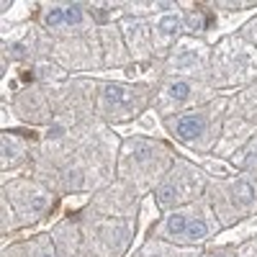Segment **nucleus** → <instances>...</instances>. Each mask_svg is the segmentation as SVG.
I'll return each mask as SVG.
<instances>
[{
    "mask_svg": "<svg viewBox=\"0 0 257 257\" xmlns=\"http://www.w3.org/2000/svg\"><path fill=\"white\" fill-rule=\"evenodd\" d=\"M203 196L208 198L221 231L257 213V180L242 173L231 178H208Z\"/></svg>",
    "mask_w": 257,
    "mask_h": 257,
    "instance_id": "7",
    "label": "nucleus"
},
{
    "mask_svg": "<svg viewBox=\"0 0 257 257\" xmlns=\"http://www.w3.org/2000/svg\"><path fill=\"white\" fill-rule=\"evenodd\" d=\"M121 149V137L111 126L98 121L93 134L85 139L64 165L44 183L57 196H93L116 180V160Z\"/></svg>",
    "mask_w": 257,
    "mask_h": 257,
    "instance_id": "1",
    "label": "nucleus"
},
{
    "mask_svg": "<svg viewBox=\"0 0 257 257\" xmlns=\"http://www.w3.org/2000/svg\"><path fill=\"white\" fill-rule=\"evenodd\" d=\"M229 105L237 111L244 121H249L252 126H257V82L247 85V88L231 93V100Z\"/></svg>",
    "mask_w": 257,
    "mask_h": 257,
    "instance_id": "25",
    "label": "nucleus"
},
{
    "mask_svg": "<svg viewBox=\"0 0 257 257\" xmlns=\"http://www.w3.org/2000/svg\"><path fill=\"white\" fill-rule=\"evenodd\" d=\"M206 183H208V175L193 160L178 155L175 165L170 167V173L162 178V183L155 188L152 196H155L160 211L167 213V211H175L180 206L196 203L198 198H203Z\"/></svg>",
    "mask_w": 257,
    "mask_h": 257,
    "instance_id": "9",
    "label": "nucleus"
},
{
    "mask_svg": "<svg viewBox=\"0 0 257 257\" xmlns=\"http://www.w3.org/2000/svg\"><path fill=\"white\" fill-rule=\"evenodd\" d=\"M3 257H29L26 252V242L21 239V242H13V244H3Z\"/></svg>",
    "mask_w": 257,
    "mask_h": 257,
    "instance_id": "32",
    "label": "nucleus"
},
{
    "mask_svg": "<svg viewBox=\"0 0 257 257\" xmlns=\"http://www.w3.org/2000/svg\"><path fill=\"white\" fill-rule=\"evenodd\" d=\"M52 237L57 244V254L59 257H93L85 242V234L75 219V213H70L67 219H59L52 226Z\"/></svg>",
    "mask_w": 257,
    "mask_h": 257,
    "instance_id": "21",
    "label": "nucleus"
},
{
    "mask_svg": "<svg viewBox=\"0 0 257 257\" xmlns=\"http://www.w3.org/2000/svg\"><path fill=\"white\" fill-rule=\"evenodd\" d=\"M75 219L85 234L93 257H128L137 239V219L103 216L90 208L75 211Z\"/></svg>",
    "mask_w": 257,
    "mask_h": 257,
    "instance_id": "8",
    "label": "nucleus"
},
{
    "mask_svg": "<svg viewBox=\"0 0 257 257\" xmlns=\"http://www.w3.org/2000/svg\"><path fill=\"white\" fill-rule=\"evenodd\" d=\"M31 72H34V77H36V82L39 85H59V82H64V80H70V72L62 67V64H57L54 59H41V62H36V64H31Z\"/></svg>",
    "mask_w": 257,
    "mask_h": 257,
    "instance_id": "27",
    "label": "nucleus"
},
{
    "mask_svg": "<svg viewBox=\"0 0 257 257\" xmlns=\"http://www.w3.org/2000/svg\"><path fill=\"white\" fill-rule=\"evenodd\" d=\"M201 257H237V252H234V247H226V244H206Z\"/></svg>",
    "mask_w": 257,
    "mask_h": 257,
    "instance_id": "31",
    "label": "nucleus"
},
{
    "mask_svg": "<svg viewBox=\"0 0 257 257\" xmlns=\"http://www.w3.org/2000/svg\"><path fill=\"white\" fill-rule=\"evenodd\" d=\"M206 247H178L173 242H165L157 237H149L137 249L128 252V257H201Z\"/></svg>",
    "mask_w": 257,
    "mask_h": 257,
    "instance_id": "23",
    "label": "nucleus"
},
{
    "mask_svg": "<svg viewBox=\"0 0 257 257\" xmlns=\"http://www.w3.org/2000/svg\"><path fill=\"white\" fill-rule=\"evenodd\" d=\"M219 231H221V226H219L216 216H213L208 198L203 196L196 203H188L175 211L162 213L160 221L149 231V237L173 242L178 247H206Z\"/></svg>",
    "mask_w": 257,
    "mask_h": 257,
    "instance_id": "5",
    "label": "nucleus"
},
{
    "mask_svg": "<svg viewBox=\"0 0 257 257\" xmlns=\"http://www.w3.org/2000/svg\"><path fill=\"white\" fill-rule=\"evenodd\" d=\"M211 44L201 36H183L173 52L162 62V75L173 77H190V80H203L211 77Z\"/></svg>",
    "mask_w": 257,
    "mask_h": 257,
    "instance_id": "14",
    "label": "nucleus"
},
{
    "mask_svg": "<svg viewBox=\"0 0 257 257\" xmlns=\"http://www.w3.org/2000/svg\"><path fill=\"white\" fill-rule=\"evenodd\" d=\"M98 36H100L103 67H108V70H128V67H132L134 59H132V54H128V49L123 44L118 21H116V24L98 26Z\"/></svg>",
    "mask_w": 257,
    "mask_h": 257,
    "instance_id": "22",
    "label": "nucleus"
},
{
    "mask_svg": "<svg viewBox=\"0 0 257 257\" xmlns=\"http://www.w3.org/2000/svg\"><path fill=\"white\" fill-rule=\"evenodd\" d=\"M211 88L216 93L231 95L257 82V49L239 34L219 39L211 49Z\"/></svg>",
    "mask_w": 257,
    "mask_h": 257,
    "instance_id": "4",
    "label": "nucleus"
},
{
    "mask_svg": "<svg viewBox=\"0 0 257 257\" xmlns=\"http://www.w3.org/2000/svg\"><path fill=\"white\" fill-rule=\"evenodd\" d=\"M0 231L3 234H11V231H16V229H21V219H18V213L13 211V206L0 196Z\"/></svg>",
    "mask_w": 257,
    "mask_h": 257,
    "instance_id": "29",
    "label": "nucleus"
},
{
    "mask_svg": "<svg viewBox=\"0 0 257 257\" xmlns=\"http://www.w3.org/2000/svg\"><path fill=\"white\" fill-rule=\"evenodd\" d=\"M3 198L18 213L21 226H34L54 213L59 196L34 175H16L11 180H3Z\"/></svg>",
    "mask_w": 257,
    "mask_h": 257,
    "instance_id": "11",
    "label": "nucleus"
},
{
    "mask_svg": "<svg viewBox=\"0 0 257 257\" xmlns=\"http://www.w3.org/2000/svg\"><path fill=\"white\" fill-rule=\"evenodd\" d=\"M229 100L231 95L219 93L213 100L203 105L162 118L167 139L175 144L178 155H213V149L221 139Z\"/></svg>",
    "mask_w": 257,
    "mask_h": 257,
    "instance_id": "3",
    "label": "nucleus"
},
{
    "mask_svg": "<svg viewBox=\"0 0 257 257\" xmlns=\"http://www.w3.org/2000/svg\"><path fill=\"white\" fill-rule=\"evenodd\" d=\"M237 34H239L242 39H247L249 44H252V47L257 49V13H254V16H252V18L247 21V24H244V26H242V29H239Z\"/></svg>",
    "mask_w": 257,
    "mask_h": 257,
    "instance_id": "30",
    "label": "nucleus"
},
{
    "mask_svg": "<svg viewBox=\"0 0 257 257\" xmlns=\"http://www.w3.org/2000/svg\"><path fill=\"white\" fill-rule=\"evenodd\" d=\"M247 239H257V213L244 221H239L237 226H231V229H224L219 231L216 237H213L208 244H226V247H237Z\"/></svg>",
    "mask_w": 257,
    "mask_h": 257,
    "instance_id": "24",
    "label": "nucleus"
},
{
    "mask_svg": "<svg viewBox=\"0 0 257 257\" xmlns=\"http://www.w3.org/2000/svg\"><path fill=\"white\" fill-rule=\"evenodd\" d=\"M152 85L128 80H100L95 93V118L105 126H126L152 108Z\"/></svg>",
    "mask_w": 257,
    "mask_h": 257,
    "instance_id": "6",
    "label": "nucleus"
},
{
    "mask_svg": "<svg viewBox=\"0 0 257 257\" xmlns=\"http://www.w3.org/2000/svg\"><path fill=\"white\" fill-rule=\"evenodd\" d=\"M229 162L234 165V170H237V173L249 175V178H257V128H254V134L249 137V142H247Z\"/></svg>",
    "mask_w": 257,
    "mask_h": 257,
    "instance_id": "26",
    "label": "nucleus"
},
{
    "mask_svg": "<svg viewBox=\"0 0 257 257\" xmlns=\"http://www.w3.org/2000/svg\"><path fill=\"white\" fill-rule=\"evenodd\" d=\"M234 252H237V257H257V239H247V242L237 244Z\"/></svg>",
    "mask_w": 257,
    "mask_h": 257,
    "instance_id": "33",
    "label": "nucleus"
},
{
    "mask_svg": "<svg viewBox=\"0 0 257 257\" xmlns=\"http://www.w3.org/2000/svg\"><path fill=\"white\" fill-rule=\"evenodd\" d=\"M139 203H142V196L121 180H113L111 185H105L103 190L93 193L88 206L95 213H103V216H121V219H137L139 213Z\"/></svg>",
    "mask_w": 257,
    "mask_h": 257,
    "instance_id": "16",
    "label": "nucleus"
},
{
    "mask_svg": "<svg viewBox=\"0 0 257 257\" xmlns=\"http://www.w3.org/2000/svg\"><path fill=\"white\" fill-rule=\"evenodd\" d=\"M254 180H257V178H254Z\"/></svg>",
    "mask_w": 257,
    "mask_h": 257,
    "instance_id": "34",
    "label": "nucleus"
},
{
    "mask_svg": "<svg viewBox=\"0 0 257 257\" xmlns=\"http://www.w3.org/2000/svg\"><path fill=\"white\" fill-rule=\"evenodd\" d=\"M118 29L123 36V44L132 54L134 64H147L155 62L152 52V31H149V18H137V16H123L118 21Z\"/></svg>",
    "mask_w": 257,
    "mask_h": 257,
    "instance_id": "18",
    "label": "nucleus"
},
{
    "mask_svg": "<svg viewBox=\"0 0 257 257\" xmlns=\"http://www.w3.org/2000/svg\"><path fill=\"white\" fill-rule=\"evenodd\" d=\"M254 128H257V126H252L249 121H244V118L229 105V108H226V118H224V128H221V139H219L216 149H213V157L231 160V157L249 142V137L254 134Z\"/></svg>",
    "mask_w": 257,
    "mask_h": 257,
    "instance_id": "20",
    "label": "nucleus"
},
{
    "mask_svg": "<svg viewBox=\"0 0 257 257\" xmlns=\"http://www.w3.org/2000/svg\"><path fill=\"white\" fill-rule=\"evenodd\" d=\"M26 242V252L29 257H59L57 254V244H54V237L52 231H41V234H34V237L24 239Z\"/></svg>",
    "mask_w": 257,
    "mask_h": 257,
    "instance_id": "28",
    "label": "nucleus"
},
{
    "mask_svg": "<svg viewBox=\"0 0 257 257\" xmlns=\"http://www.w3.org/2000/svg\"><path fill=\"white\" fill-rule=\"evenodd\" d=\"M52 39H54L52 59L62 64L67 72H93L103 67L98 26L67 29V31L52 34Z\"/></svg>",
    "mask_w": 257,
    "mask_h": 257,
    "instance_id": "10",
    "label": "nucleus"
},
{
    "mask_svg": "<svg viewBox=\"0 0 257 257\" xmlns=\"http://www.w3.org/2000/svg\"><path fill=\"white\" fill-rule=\"evenodd\" d=\"M149 31H152V52L155 62H165L173 47L185 36L183 26V11H167V13H155L149 18Z\"/></svg>",
    "mask_w": 257,
    "mask_h": 257,
    "instance_id": "17",
    "label": "nucleus"
},
{
    "mask_svg": "<svg viewBox=\"0 0 257 257\" xmlns=\"http://www.w3.org/2000/svg\"><path fill=\"white\" fill-rule=\"evenodd\" d=\"M216 95L219 93L211 88V82L162 75L155 85V93H152V111L160 113V118H167V116L196 108V105H203V103L213 100Z\"/></svg>",
    "mask_w": 257,
    "mask_h": 257,
    "instance_id": "12",
    "label": "nucleus"
},
{
    "mask_svg": "<svg viewBox=\"0 0 257 257\" xmlns=\"http://www.w3.org/2000/svg\"><path fill=\"white\" fill-rule=\"evenodd\" d=\"M34 144H36V137L3 132V137H0V167H3L6 175H8V170H11V178H16L18 170H24V167L31 170Z\"/></svg>",
    "mask_w": 257,
    "mask_h": 257,
    "instance_id": "19",
    "label": "nucleus"
},
{
    "mask_svg": "<svg viewBox=\"0 0 257 257\" xmlns=\"http://www.w3.org/2000/svg\"><path fill=\"white\" fill-rule=\"evenodd\" d=\"M175 147L152 137H126L121 139L116 160V180L132 185L139 196H149L162 183V178L175 165Z\"/></svg>",
    "mask_w": 257,
    "mask_h": 257,
    "instance_id": "2",
    "label": "nucleus"
},
{
    "mask_svg": "<svg viewBox=\"0 0 257 257\" xmlns=\"http://www.w3.org/2000/svg\"><path fill=\"white\" fill-rule=\"evenodd\" d=\"M52 52H54L52 34L34 21L3 29V57L16 64L31 67L41 59H52Z\"/></svg>",
    "mask_w": 257,
    "mask_h": 257,
    "instance_id": "13",
    "label": "nucleus"
},
{
    "mask_svg": "<svg viewBox=\"0 0 257 257\" xmlns=\"http://www.w3.org/2000/svg\"><path fill=\"white\" fill-rule=\"evenodd\" d=\"M11 113L31 128H47L54 121V108L52 98L47 93L44 85H26L11 98Z\"/></svg>",
    "mask_w": 257,
    "mask_h": 257,
    "instance_id": "15",
    "label": "nucleus"
}]
</instances>
